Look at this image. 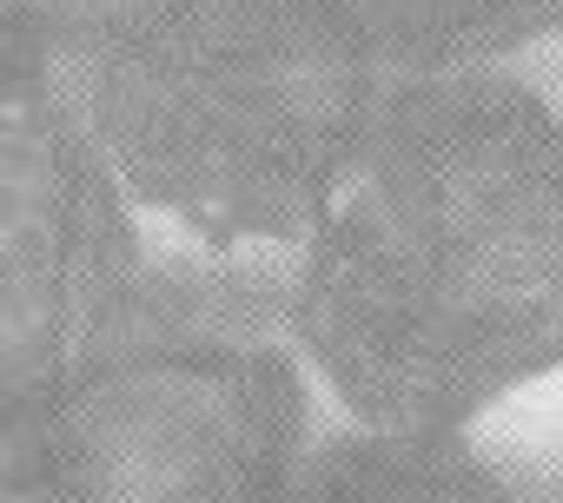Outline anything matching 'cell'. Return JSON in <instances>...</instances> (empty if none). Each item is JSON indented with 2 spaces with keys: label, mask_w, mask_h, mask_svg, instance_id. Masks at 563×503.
<instances>
[{
  "label": "cell",
  "mask_w": 563,
  "mask_h": 503,
  "mask_svg": "<svg viewBox=\"0 0 563 503\" xmlns=\"http://www.w3.org/2000/svg\"><path fill=\"white\" fill-rule=\"evenodd\" d=\"M299 358L391 437H457L563 365V120L510 80H405L292 272Z\"/></svg>",
  "instance_id": "cell-1"
},
{
  "label": "cell",
  "mask_w": 563,
  "mask_h": 503,
  "mask_svg": "<svg viewBox=\"0 0 563 503\" xmlns=\"http://www.w3.org/2000/svg\"><path fill=\"white\" fill-rule=\"evenodd\" d=\"M14 424L74 503H292L312 463L292 279L140 266L93 358Z\"/></svg>",
  "instance_id": "cell-3"
},
{
  "label": "cell",
  "mask_w": 563,
  "mask_h": 503,
  "mask_svg": "<svg viewBox=\"0 0 563 503\" xmlns=\"http://www.w3.org/2000/svg\"><path fill=\"white\" fill-rule=\"evenodd\" d=\"M378 74L444 80L563 27V0H339Z\"/></svg>",
  "instance_id": "cell-5"
},
{
  "label": "cell",
  "mask_w": 563,
  "mask_h": 503,
  "mask_svg": "<svg viewBox=\"0 0 563 503\" xmlns=\"http://www.w3.org/2000/svg\"><path fill=\"white\" fill-rule=\"evenodd\" d=\"M60 14L54 0H0V74L60 67Z\"/></svg>",
  "instance_id": "cell-7"
},
{
  "label": "cell",
  "mask_w": 563,
  "mask_h": 503,
  "mask_svg": "<svg viewBox=\"0 0 563 503\" xmlns=\"http://www.w3.org/2000/svg\"><path fill=\"white\" fill-rule=\"evenodd\" d=\"M292 503H517V496L457 437L352 431L306 463Z\"/></svg>",
  "instance_id": "cell-6"
},
{
  "label": "cell",
  "mask_w": 563,
  "mask_h": 503,
  "mask_svg": "<svg viewBox=\"0 0 563 503\" xmlns=\"http://www.w3.org/2000/svg\"><path fill=\"white\" fill-rule=\"evenodd\" d=\"M140 266L126 192L60 67L0 74V424L93 358Z\"/></svg>",
  "instance_id": "cell-4"
},
{
  "label": "cell",
  "mask_w": 563,
  "mask_h": 503,
  "mask_svg": "<svg viewBox=\"0 0 563 503\" xmlns=\"http://www.w3.org/2000/svg\"><path fill=\"white\" fill-rule=\"evenodd\" d=\"M67 93L120 192L199 245H306L385 74L339 0H140Z\"/></svg>",
  "instance_id": "cell-2"
},
{
  "label": "cell",
  "mask_w": 563,
  "mask_h": 503,
  "mask_svg": "<svg viewBox=\"0 0 563 503\" xmlns=\"http://www.w3.org/2000/svg\"><path fill=\"white\" fill-rule=\"evenodd\" d=\"M0 503H74L21 424H0Z\"/></svg>",
  "instance_id": "cell-8"
}]
</instances>
